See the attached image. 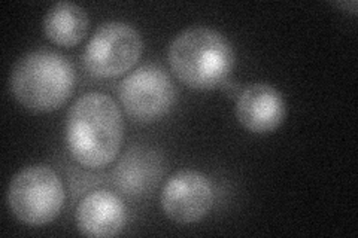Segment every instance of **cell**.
<instances>
[{
  "label": "cell",
  "instance_id": "6da1fadb",
  "mask_svg": "<svg viewBox=\"0 0 358 238\" xmlns=\"http://www.w3.org/2000/svg\"><path fill=\"white\" fill-rule=\"evenodd\" d=\"M124 139V121L115 100L92 91L75 100L66 118V146L73 160L90 170L115 160Z\"/></svg>",
  "mask_w": 358,
  "mask_h": 238
},
{
  "label": "cell",
  "instance_id": "7a4b0ae2",
  "mask_svg": "<svg viewBox=\"0 0 358 238\" xmlns=\"http://www.w3.org/2000/svg\"><path fill=\"white\" fill-rule=\"evenodd\" d=\"M171 70L189 88L214 89L226 85L234 67V51L226 36L206 26L188 27L167 51Z\"/></svg>",
  "mask_w": 358,
  "mask_h": 238
},
{
  "label": "cell",
  "instance_id": "3957f363",
  "mask_svg": "<svg viewBox=\"0 0 358 238\" xmlns=\"http://www.w3.org/2000/svg\"><path fill=\"white\" fill-rule=\"evenodd\" d=\"M9 85L21 106L47 113L57 110L72 96L75 70L64 55L41 48L24 54L15 63Z\"/></svg>",
  "mask_w": 358,
  "mask_h": 238
},
{
  "label": "cell",
  "instance_id": "277c9868",
  "mask_svg": "<svg viewBox=\"0 0 358 238\" xmlns=\"http://www.w3.org/2000/svg\"><path fill=\"white\" fill-rule=\"evenodd\" d=\"M62 179L48 165H29L13 177L8 188V206L26 225L42 226L59 216L64 206Z\"/></svg>",
  "mask_w": 358,
  "mask_h": 238
},
{
  "label": "cell",
  "instance_id": "5b68a950",
  "mask_svg": "<svg viewBox=\"0 0 358 238\" xmlns=\"http://www.w3.org/2000/svg\"><path fill=\"white\" fill-rule=\"evenodd\" d=\"M142 51L143 42L136 29L122 21H108L88 40L83 63L94 77H118L139 61Z\"/></svg>",
  "mask_w": 358,
  "mask_h": 238
},
{
  "label": "cell",
  "instance_id": "8992f818",
  "mask_svg": "<svg viewBox=\"0 0 358 238\" xmlns=\"http://www.w3.org/2000/svg\"><path fill=\"white\" fill-rule=\"evenodd\" d=\"M121 105L138 122L163 118L175 103V85L159 64H143L122 79L118 87Z\"/></svg>",
  "mask_w": 358,
  "mask_h": 238
},
{
  "label": "cell",
  "instance_id": "52a82bcc",
  "mask_svg": "<svg viewBox=\"0 0 358 238\" xmlns=\"http://www.w3.org/2000/svg\"><path fill=\"white\" fill-rule=\"evenodd\" d=\"M214 188L210 180L197 170H181L167 180L160 202L171 221L188 225L208 216L214 206Z\"/></svg>",
  "mask_w": 358,
  "mask_h": 238
},
{
  "label": "cell",
  "instance_id": "ba28073f",
  "mask_svg": "<svg viewBox=\"0 0 358 238\" xmlns=\"http://www.w3.org/2000/svg\"><path fill=\"white\" fill-rule=\"evenodd\" d=\"M287 113L281 93L272 85L257 82L246 87L236 100V118L255 134H267L281 126Z\"/></svg>",
  "mask_w": 358,
  "mask_h": 238
},
{
  "label": "cell",
  "instance_id": "9c48e42d",
  "mask_svg": "<svg viewBox=\"0 0 358 238\" xmlns=\"http://www.w3.org/2000/svg\"><path fill=\"white\" fill-rule=\"evenodd\" d=\"M127 221L124 202L114 192L97 189L78 204L75 222L85 237H114L122 231Z\"/></svg>",
  "mask_w": 358,
  "mask_h": 238
},
{
  "label": "cell",
  "instance_id": "30bf717a",
  "mask_svg": "<svg viewBox=\"0 0 358 238\" xmlns=\"http://www.w3.org/2000/svg\"><path fill=\"white\" fill-rule=\"evenodd\" d=\"M90 20L85 10L76 3L60 2L52 5L43 18V31L59 47H75L88 31Z\"/></svg>",
  "mask_w": 358,
  "mask_h": 238
},
{
  "label": "cell",
  "instance_id": "8fae6325",
  "mask_svg": "<svg viewBox=\"0 0 358 238\" xmlns=\"http://www.w3.org/2000/svg\"><path fill=\"white\" fill-rule=\"evenodd\" d=\"M157 165L154 160L143 152L129 151L122 161L118 164L115 172V180L120 188L124 189L126 194L134 192H145L157 179H154L152 168Z\"/></svg>",
  "mask_w": 358,
  "mask_h": 238
}]
</instances>
